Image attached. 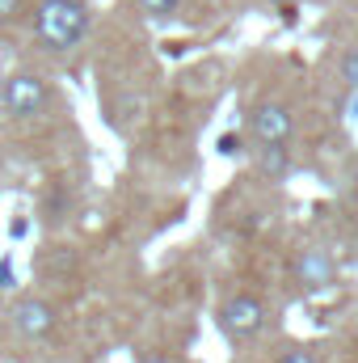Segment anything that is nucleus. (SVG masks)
Instances as JSON below:
<instances>
[{
  "label": "nucleus",
  "mask_w": 358,
  "mask_h": 363,
  "mask_svg": "<svg viewBox=\"0 0 358 363\" xmlns=\"http://www.w3.org/2000/svg\"><path fill=\"white\" fill-rule=\"evenodd\" d=\"M30 26H34V38L42 51L68 55L89 38L93 13L85 0H38L30 13Z\"/></svg>",
  "instance_id": "nucleus-1"
},
{
  "label": "nucleus",
  "mask_w": 358,
  "mask_h": 363,
  "mask_svg": "<svg viewBox=\"0 0 358 363\" xmlns=\"http://www.w3.org/2000/svg\"><path fill=\"white\" fill-rule=\"evenodd\" d=\"M51 85L34 72H8L0 81V114L8 123H34L51 110Z\"/></svg>",
  "instance_id": "nucleus-2"
},
{
  "label": "nucleus",
  "mask_w": 358,
  "mask_h": 363,
  "mask_svg": "<svg viewBox=\"0 0 358 363\" xmlns=\"http://www.w3.org/2000/svg\"><path fill=\"white\" fill-rule=\"evenodd\" d=\"M215 321H219V330H224L228 342H249V338H258L262 325H266V304H262V296H253V291H232V296L219 304Z\"/></svg>",
  "instance_id": "nucleus-3"
},
{
  "label": "nucleus",
  "mask_w": 358,
  "mask_h": 363,
  "mask_svg": "<svg viewBox=\"0 0 358 363\" xmlns=\"http://www.w3.org/2000/svg\"><path fill=\"white\" fill-rule=\"evenodd\" d=\"M249 135H253L258 144H291V135H295V114H291V106L278 101V97L258 101V106L249 110Z\"/></svg>",
  "instance_id": "nucleus-4"
},
{
  "label": "nucleus",
  "mask_w": 358,
  "mask_h": 363,
  "mask_svg": "<svg viewBox=\"0 0 358 363\" xmlns=\"http://www.w3.org/2000/svg\"><path fill=\"white\" fill-rule=\"evenodd\" d=\"M8 321H13V330H17L25 342H42V338H51V334H55L59 313H55V304H51V300H42V296H21V300L13 304Z\"/></svg>",
  "instance_id": "nucleus-5"
},
{
  "label": "nucleus",
  "mask_w": 358,
  "mask_h": 363,
  "mask_svg": "<svg viewBox=\"0 0 358 363\" xmlns=\"http://www.w3.org/2000/svg\"><path fill=\"white\" fill-rule=\"evenodd\" d=\"M291 274H295L299 291H325V287H333L337 267H333V258H329L321 245H304V250L291 258Z\"/></svg>",
  "instance_id": "nucleus-6"
},
{
  "label": "nucleus",
  "mask_w": 358,
  "mask_h": 363,
  "mask_svg": "<svg viewBox=\"0 0 358 363\" xmlns=\"http://www.w3.org/2000/svg\"><path fill=\"white\" fill-rule=\"evenodd\" d=\"M253 161H258V174L262 178L278 182V178H287V169H291V148L287 144H258Z\"/></svg>",
  "instance_id": "nucleus-7"
},
{
  "label": "nucleus",
  "mask_w": 358,
  "mask_h": 363,
  "mask_svg": "<svg viewBox=\"0 0 358 363\" xmlns=\"http://www.w3.org/2000/svg\"><path fill=\"white\" fill-rule=\"evenodd\" d=\"M148 21H173L181 13V0H135Z\"/></svg>",
  "instance_id": "nucleus-8"
},
{
  "label": "nucleus",
  "mask_w": 358,
  "mask_h": 363,
  "mask_svg": "<svg viewBox=\"0 0 358 363\" xmlns=\"http://www.w3.org/2000/svg\"><path fill=\"white\" fill-rule=\"evenodd\" d=\"M21 17H25V0H0V30L17 26Z\"/></svg>",
  "instance_id": "nucleus-9"
},
{
  "label": "nucleus",
  "mask_w": 358,
  "mask_h": 363,
  "mask_svg": "<svg viewBox=\"0 0 358 363\" xmlns=\"http://www.w3.org/2000/svg\"><path fill=\"white\" fill-rule=\"evenodd\" d=\"M342 81H346V89L358 93V47H350V51L342 55Z\"/></svg>",
  "instance_id": "nucleus-10"
},
{
  "label": "nucleus",
  "mask_w": 358,
  "mask_h": 363,
  "mask_svg": "<svg viewBox=\"0 0 358 363\" xmlns=\"http://www.w3.org/2000/svg\"><path fill=\"white\" fill-rule=\"evenodd\" d=\"M274 363H321V359H316V351H308V347H291V351H282Z\"/></svg>",
  "instance_id": "nucleus-11"
},
{
  "label": "nucleus",
  "mask_w": 358,
  "mask_h": 363,
  "mask_svg": "<svg viewBox=\"0 0 358 363\" xmlns=\"http://www.w3.org/2000/svg\"><path fill=\"white\" fill-rule=\"evenodd\" d=\"M219 152L224 157H236V152H245V140L241 135H219Z\"/></svg>",
  "instance_id": "nucleus-12"
},
{
  "label": "nucleus",
  "mask_w": 358,
  "mask_h": 363,
  "mask_svg": "<svg viewBox=\"0 0 358 363\" xmlns=\"http://www.w3.org/2000/svg\"><path fill=\"white\" fill-rule=\"evenodd\" d=\"M13 283H17V279L8 274V262H0V287H13Z\"/></svg>",
  "instance_id": "nucleus-13"
},
{
  "label": "nucleus",
  "mask_w": 358,
  "mask_h": 363,
  "mask_svg": "<svg viewBox=\"0 0 358 363\" xmlns=\"http://www.w3.org/2000/svg\"><path fill=\"white\" fill-rule=\"evenodd\" d=\"M139 363H173V359H169V355H156V351H152V355H139Z\"/></svg>",
  "instance_id": "nucleus-14"
},
{
  "label": "nucleus",
  "mask_w": 358,
  "mask_h": 363,
  "mask_svg": "<svg viewBox=\"0 0 358 363\" xmlns=\"http://www.w3.org/2000/svg\"><path fill=\"white\" fill-rule=\"evenodd\" d=\"M354 190H358V161H354Z\"/></svg>",
  "instance_id": "nucleus-15"
},
{
  "label": "nucleus",
  "mask_w": 358,
  "mask_h": 363,
  "mask_svg": "<svg viewBox=\"0 0 358 363\" xmlns=\"http://www.w3.org/2000/svg\"><path fill=\"white\" fill-rule=\"evenodd\" d=\"M274 4H295V0H274Z\"/></svg>",
  "instance_id": "nucleus-16"
}]
</instances>
